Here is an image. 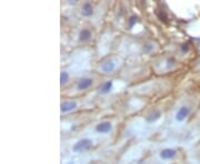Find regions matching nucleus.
Masks as SVG:
<instances>
[{
    "label": "nucleus",
    "instance_id": "1",
    "mask_svg": "<svg viewBox=\"0 0 200 164\" xmlns=\"http://www.w3.org/2000/svg\"><path fill=\"white\" fill-rule=\"evenodd\" d=\"M91 145H93V141L90 140V139H82V140L78 141L75 144L72 150H74V152H81L83 150L89 149Z\"/></svg>",
    "mask_w": 200,
    "mask_h": 164
},
{
    "label": "nucleus",
    "instance_id": "2",
    "mask_svg": "<svg viewBox=\"0 0 200 164\" xmlns=\"http://www.w3.org/2000/svg\"><path fill=\"white\" fill-rule=\"evenodd\" d=\"M77 108V102L76 101H65L62 102L61 105H60V110L61 112H70L74 109Z\"/></svg>",
    "mask_w": 200,
    "mask_h": 164
},
{
    "label": "nucleus",
    "instance_id": "3",
    "mask_svg": "<svg viewBox=\"0 0 200 164\" xmlns=\"http://www.w3.org/2000/svg\"><path fill=\"white\" fill-rule=\"evenodd\" d=\"M91 84H93V79H90V78H82V79H80L79 82H78L77 89L78 90H86Z\"/></svg>",
    "mask_w": 200,
    "mask_h": 164
},
{
    "label": "nucleus",
    "instance_id": "4",
    "mask_svg": "<svg viewBox=\"0 0 200 164\" xmlns=\"http://www.w3.org/2000/svg\"><path fill=\"white\" fill-rule=\"evenodd\" d=\"M189 114V108L188 106H182L179 109V111L176 114V120L177 121H184Z\"/></svg>",
    "mask_w": 200,
    "mask_h": 164
},
{
    "label": "nucleus",
    "instance_id": "5",
    "mask_svg": "<svg viewBox=\"0 0 200 164\" xmlns=\"http://www.w3.org/2000/svg\"><path fill=\"white\" fill-rule=\"evenodd\" d=\"M111 130V123L110 122H101L96 127V131L100 132V133H107Z\"/></svg>",
    "mask_w": 200,
    "mask_h": 164
},
{
    "label": "nucleus",
    "instance_id": "6",
    "mask_svg": "<svg viewBox=\"0 0 200 164\" xmlns=\"http://www.w3.org/2000/svg\"><path fill=\"white\" fill-rule=\"evenodd\" d=\"M176 154H177V152H176L173 149H165L161 151V153H160V156L163 159V160H169V159H173L176 156Z\"/></svg>",
    "mask_w": 200,
    "mask_h": 164
},
{
    "label": "nucleus",
    "instance_id": "7",
    "mask_svg": "<svg viewBox=\"0 0 200 164\" xmlns=\"http://www.w3.org/2000/svg\"><path fill=\"white\" fill-rule=\"evenodd\" d=\"M101 70L104 71V72H106V73L112 72V71L115 70L114 61L108 60V61H106V62H104V63L101 64Z\"/></svg>",
    "mask_w": 200,
    "mask_h": 164
},
{
    "label": "nucleus",
    "instance_id": "8",
    "mask_svg": "<svg viewBox=\"0 0 200 164\" xmlns=\"http://www.w3.org/2000/svg\"><path fill=\"white\" fill-rule=\"evenodd\" d=\"M93 13V7L90 2H85L82 6V15L85 17H90Z\"/></svg>",
    "mask_w": 200,
    "mask_h": 164
},
{
    "label": "nucleus",
    "instance_id": "9",
    "mask_svg": "<svg viewBox=\"0 0 200 164\" xmlns=\"http://www.w3.org/2000/svg\"><path fill=\"white\" fill-rule=\"evenodd\" d=\"M91 38V31L89 29H82V30L79 32V40L80 41H88V40Z\"/></svg>",
    "mask_w": 200,
    "mask_h": 164
},
{
    "label": "nucleus",
    "instance_id": "10",
    "mask_svg": "<svg viewBox=\"0 0 200 164\" xmlns=\"http://www.w3.org/2000/svg\"><path fill=\"white\" fill-rule=\"evenodd\" d=\"M160 116H161V112L158 111V110H155L154 112H151L150 114H148L146 120H147V122H149V123H152V122L157 121L158 119H160Z\"/></svg>",
    "mask_w": 200,
    "mask_h": 164
},
{
    "label": "nucleus",
    "instance_id": "11",
    "mask_svg": "<svg viewBox=\"0 0 200 164\" xmlns=\"http://www.w3.org/2000/svg\"><path fill=\"white\" fill-rule=\"evenodd\" d=\"M111 88H112V81H106L104 84L101 85V88H100V90H99V92L101 94H107L108 92L110 91Z\"/></svg>",
    "mask_w": 200,
    "mask_h": 164
},
{
    "label": "nucleus",
    "instance_id": "12",
    "mask_svg": "<svg viewBox=\"0 0 200 164\" xmlns=\"http://www.w3.org/2000/svg\"><path fill=\"white\" fill-rule=\"evenodd\" d=\"M68 81H69V73L66 72V71H62V72L60 73V83H61V84H65Z\"/></svg>",
    "mask_w": 200,
    "mask_h": 164
},
{
    "label": "nucleus",
    "instance_id": "13",
    "mask_svg": "<svg viewBox=\"0 0 200 164\" xmlns=\"http://www.w3.org/2000/svg\"><path fill=\"white\" fill-rule=\"evenodd\" d=\"M156 15H157V17L159 18V20H161V21H163V22H167L168 20H167V16H166V13L162 11V10H156Z\"/></svg>",
    "mask_w": 200,
    "mask_h": 164
},
{
    "label": "nucleus",
    "instance_id": "14",
    "mask_svg": "<svg viewBox=\"0 0 200 164\" xmlns=\"http://www.w3.org/2000/svg\"><path fill=\"white\" fill-rule=\"evenodd\" d=\"M138 21V17H136V16H131L129 18V28H133V24L137 23Z\"/></svg>",
    "mask_w": 200,
    "mask_h": 164
},
{
    "label": "nucleus",
    "instance_id": "15",
    "mask_svg": "<svg viewBox=\"0 0 200 164\" xmlns=\"http://www.w3.org/2000/svg\"><path fill=\"white\" fill-rule=\"evenodd\" d=\"M151 50H152V46H151V45H145V47H144V51H145L146 53H149Z\"/></svg>",
    "mask_w": 200,
    "mask_h": 164
},
{
    "label": "nucleus",
    "instance_id": "16",
    "mask_svg": "<svg viewBox=\"0 0 200 164\" xmlns=\"http://www.w3.org/2000/svg\"><path fill=\"white\" fill-rule=\"evenodd\" d=\"M181 50H182V52H187L188 50H189V46H188V43L182 45V46H181Z\"/></svg>",
    "mask_w": 200,
    "mask_h": 164
},
{
    "label": "nucleus",
    "instance_id": "17",
    "mask_svg": "<svg viewBox=\"0 0 200 164\" xmlns=\"http://www.w3.org/2000/svg\"><path fill=\"white\" fill-rule=\"evenodd\" d=\"M173 64H175V60L173 59H168V68L173 67Z\"/></svg>",
    "mask_w": 200,
    "mask_h": 164
},
{
    "label": "nucleus",
    "instance_id": "18",
    "mask_svg": "<svg viewBox=\"0 0 200 164\" xmlns=\"http://www.w3.org/2000/svg\"><path fill=\"white\" fill-rule=\"evenodd\" d=\"M66 164H74V162H72V161H70V162H68V163H66Z\"/></svg>",
    "mask_w": 200,
    "mask_h": 164
}]
</instances>
